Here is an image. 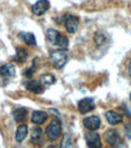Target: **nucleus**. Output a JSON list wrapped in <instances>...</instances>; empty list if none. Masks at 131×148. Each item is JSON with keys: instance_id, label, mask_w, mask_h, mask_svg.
<instances>
[{"instance_id": "4be33fe9", "label": "nucleus", "mask_w": 131, "mask_h": 148, "mask_svg": "<svg viewBox=\"0 0 131 148\" xmlns=\"http://www.w3.org/2000/svg\"><path fill=\"white\" fill-rule=\"evenodd\" d=\"M125 134L128 138H131V124H128L125 126Z\"/></svg>"}, {"instance_id": "ddd939ff", "label": "nucleus", "mask_w": 131, "mask_h": 148, "mask_svg": "<svg viewBox=\"0 0 131 148\" xmlns=\"http://www.w3.org/2000/svg\"><path fill=\"white\" fill-rule=\"evenodd\" d=\"M12 115H14V119L17 123H23L27 119L28 115V109L26 108H16L14 112H12Z\"/></svg>"}, {"instance_id": "dca6fc26", "label": "nucleus", "mask_w": 131, "mask_h": 148, "mask_svg": "<svg viewBox=\"0 0 131 148\" xmlns=\"http://www.w3.org/2000/svg\"><path fill=\"white\" fill-rule=\"evenodd\" d=\"M20 38H21L24 42H26L27 45H30V46H35V45H36L35 36H34V34H32V33L22 32V33H20Z\"/></svg>"}, {"instance_id": "423d86ee", "label": "nucleus", "mask_w": 131, "mask_h": 148, "mask_svg": "<svg viewBox=\"0 0 131 148\" xmlns=\"http://www.w3.org/2000/svg\"><path fill=\"white\" fill-rule=\"evenodd\" d=\"M95 108V101L92 98H83L78 103V109L82 114H86Z\"/></svg>"}, {"instance_id": "20e7f679", "label": "nucleus", "mask_w": 131, "mask_h": 148, "mask_svg": "<svg viewBox=\"0 0 131 148\" xmlns=\"http://www.w3.org/2000/svg\"><path fill=\"white\" fill-rule=\"evenodd\" d=\"M86 138V145L89 146V148H102V142L99 135L95 131H90L85 135Z\"/></svg>"}, {"instance_id": "f8f14e48", "label": "nucleus", "mask_w": 131, "mask_h": 148, "mask_svg": "<svg viewBox=\"0 0 131 148\" xmlns=\"http://www.w3.org/2000/svg\"><path fill=\"white\" fill-rule=\"evenodd\" d=\"M26 88L27 90L34 92V94H41L44 91L43 84L40 83V80H29L26 83Z\"/></svg>"}, {"instance_id": "9d476101", "label": "nucleus", "mask_w": 131, "mask_h": 148, "mask_svg": "<svg viewBox=\"0 0 131 148\" xmlns=\"http://www.w3.org/2000/svg\"><path fill=\"white\" fill-rule=\"evenodd\" d=\"M84 125L86 129H89L90 131H95L99 127V125H101V120H99L98 116L92 115V116H89V118L84 119Z\"/></svg>"}, {"instance_id": "39448f33", "label": "nucleus", "mask_w": 131, "mask_h": 148, "mask_svg": "<svg viewBox=\"0 0 131 148\" xmlns=\"http://www.w3.org/2000/svg\"><path fill=\"white\" fill-rule=\"evenodd\" d=\"M64 26L68 33H75L79 26V18L74 15H66L64 17Z\"/></svg>"}, {"instance_id": "4468645a", "label": "nucleus", "mask_w": 131, "mask_h": 148, "mask_svg": "<svg viewBox=\"0 0 131 148\" xmlns=\"http://www.w3.org/2000/svg\"><path fill=\"white\" fill-rule=\"evenodd\" d=\"M46 118H47V114L45 112H41V110H35L32 114V121L36 125H40L43 123H45Z\"/></svg>"}, {"instance_id": "1a4fd4ad", "label": "nucleus", "mask_w": 131, "mask_h": 148, "mask_svg": "<svg viewBox=\"0 0 131 148\" xmlns=\"http://www.w3.org/2000/svg\"><path fill=\"white\" fill-rule=\"evenodd\" d=\"M15 74H16V69L12 63H5L0 67V75L5 79H10L15 77Z\"/></svg>"}, {"instance_id": "0eeeda50", "label": "nucleus", "mask_w": 131, "mask_h": 148, "mask_svg": "<svg viewBox=\"0 0 131 148\" xmlns=\"http://www.w3.org/2000/svg\"><path fill=\"white\" fill-rule=\"evenodd\" d=\"M49 8H50L49 0H39L32 6V12L36 16H41L49 10Z\"/></svg>"}, {"instance_id": "7ed1b4c3", "label": "nucleus", "mask_w": 131, "mask_h": 148, "mask_svg": "<svg viewBox=\"0 0 131 148\" xmlns=\"http://www.w3.org/2000/svg\"><path fill=\"white\" fill-rule=\"evenodd\" d=\"M62 131V125L58 119H53L46 127V135L50 140H56Z\"/></svg>"}, {"instance_id": "f3484780", "label": "nucleus", "mask_w": 131, "mask_h": 148, "mask_svg": "<svg viewBox=\"0 0 131 148\" xmlns=\"http://www.w3.org/2000/svg\"><path fill=\"white\" fill-rule=\"evenodd\" d=\"M27 56H28L27 51L24 50V49H22V47H18L17 51H16V55H15L14 60L16 61V62H18V63H23L24 61L27 60Z\"/></svg>"}, {"instance_id": "f257e3e1", "label": "nucleus", "mask_w": 131, "mask_h": 148, "mask_svg": "<svg viewBox=\"0 0 131 148\" xmlns=\"http://www.w3.org/2000/svg\"><path fill=\"white\" fill-rule=\"evenodd\" d=\"M46 38L52 45H56L61 49H66L68 46V39L56 29H49L46 32Z\"/></svg>"}, {"instance_id": "412c9836", "label": "nucleus", "mask_w": 131, "mask_h": 148, "mask_svg": "<svg viewBox=\"0 0 131 148\" xmlns=\"http://www.w3.org/2000/svg\"><path fill=\"white\" fill-rule=\"evenodd\" d=\"M35 63H36V58H34V61H33V64H32V67H30L29 69H27V72H24V75H26L27 78H32L33 73H34V68H35Z\"/></svg>"}, {"instance_id": "5701e85b", "label": "nucleus", "mask_w": 131, "mask_h": 148, "mask_svg": "<svg viewBox=\"0 0 131 148\" xmlns=\"http://www.w3.org/2000/svg\"><path fill=\"white\" fill-rule=\"evenodd\" d=\"M129 72H130V75H131V61H130V64H129Z\"/></svg>"}, {"instance_id": "2eb2a0df", "label": "nucleus", "mask_w": 131, "mask_h": 148, "mask_svg": "<svg viewBox=\"0 0 131 148\" xmlns=\"http://www.w3.org/2000/svg\"><path fill=\"white\" fill-rule=\"evenodd\" d=\"M27 135H28V126L27 125H20L17 127V131H16V141L17 142H22V141L27 137Z\"/></svg>"}, {"instance_id": "b1692460", "label": "nucleus", "mask_w": 131, "mask_h": 148, "mask_svg": "<svg viewBox=\"0 0 131 148\" xmlns=\"http://www.w3.org/2000/svg\"><path fill=\"white\" fill-rule=\"evenodd\" d=\"M130 100H131V94H130Z\"/></svg>"}, {"instance_id": "aec40b11", "label": "nucleus", "mask_w": 131, "mask_h": 148, "mask_svg": "<svg viewBox=\"0 0 131 148\" xmlns=\"http://www.w3.org/2000/svg\"><path fill=\"white\" fill-rule=\"evenodd\" d=\"M40 136H41V129H40V127H34V129H33V134H32L33 142H34L35 140L40 138Z\"/></svg>"}, {"instance_id": "a211bd4d", "label": "nucleus", "mask_w": 131, "mask_h": 148, "mask_svg": "<svg viewBox=\"0 0 131 148\" xmlns=\"http://www.w3.org/2000/svg\"><path fill=\"white\" fill-rule=\"evenodd\" d=\"M55 82H56L55 77H53V75H50V74H46V75H43V77L40 78V83H41L43 85H45V86H50V85H52V84H55Z\"/></svg>"}, {"instance_id": "6e6552de", "label": "nucleus", "mask_w": 131, "mask_h": 148, "mask_svg": "<svg viewBox=\"0 0 131 148\" xmlns=\"http://www.w3.org/2000/svg\"><path fill=\"white\" fill-rule=\"evenodd\" d=\"M106 140H107L108 145L112 147H120L123 143L119 134H118V131H115V130L107 131V134H106Z\"/></svg>"}, {"instance_id": "f03ea898", "label": "nucleus", "mask_w": 131, "mask_h": 148, "mask_svg": "<svg viewBox=\"0 0 131 148\" xmlns=\"http://www.w3.org/2000/svg\"><path fill=\"white\" fill-rule=\"evenodd\" d=\"M50 60H51V63L53 64V67L60 69L67 63L68 55L63 49L62 50H55V51H51V53H50Z\"/></svg>"}, {"instance_id": "6ab92c4d", "label": "nucleus", "mask_w": 131, "mask_h": 148, "mask_svg": "<svg viewBox=\"0 0 131 148\" xmlns=\"http://www.w3.org/2000/svg\"><path fill=\"white\" fill-rule=\"evenodd\" d=\"M61 148H73V140L69 134L63 136V140L61 142Z\"/></svg>"}, {"instance_id": "9b49d317", "label": "nucleus", "mask_w": 131, "mask_h": 148, "mask_svg": "<svg viewBox=\"0 0 131 148\" xmlns=\"http://www.w3.org/2000/svg\"><path fill=\"white\" fill-rule=\"evenodd\" d=\"M106 119L110 125H118L123 121V116L114 110H108V112H106Z\"/></svg>"}]
</instances>
